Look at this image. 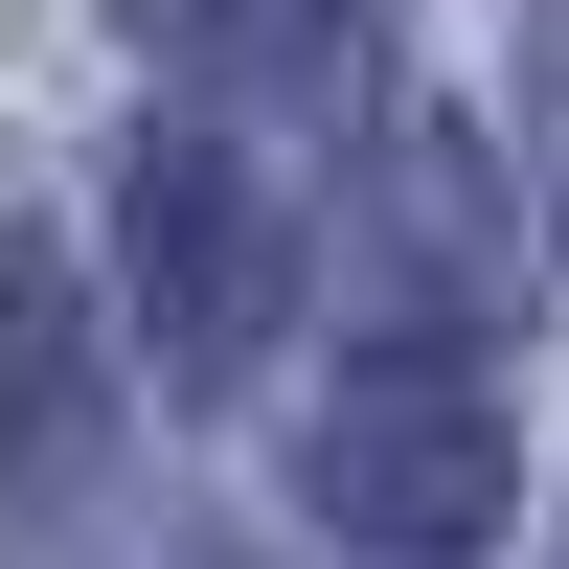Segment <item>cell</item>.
Here are the masks:
<instances>
[{
  "label": "cell",
  "instance_id": "obj_2",
  "mask_svg": "<svg viewBox=\"0 0 569 569\" xmlns=\"http://www.w3.org/2000/svg\"><path fill=\"white\" fill-rule=\"evenodd\" d=\"M114 251H137V342H160V388L182 410H228L273 365V297H297V251H273V182L228 160L206 114H160L114 160Z\"/></svg>",
  "mask_w": 569,
  "mask_h": 569
},
{
  "label": "cell",
  "instance_id": "obj_1",
  "mask_svg": "<svg viewBox=\"0 0 569 569\" xmlns=\"http://www.w3.org/2000/svg\"><path fill=\"white\" fill-rule=\"evenodd\" d=\"M297 501L342 547H388V569H456V547H501V501H525V433H501V388L456 342H410V365H342V388H319Z\"/></svg>",
  "mask_w": 569,
  "mask_h": 569
},
{
  "label": "cell",
  "instance_id": "obj_3",
  "mask_svg": "<svg viewBox=\"0 0 569 569\" xmlns=\"http://www.w3.org/2000/svg\"><path fill=\"white\" fill-rule=\"evenodd\" d=\"M114 23L160 46L182 91H319V114L388 69V23H365V0H114Z\"/></svg>",
  "mask_w": 569,
  "mask_h": 569
},
{
  "label": "cell",
  "instance_id": "obj_4",
  "mask_svg": "<svg viewBox=\"0 0 569 569\" xmlns=\"http://www.w3.org/2000/svg\"><path fill=\"white\" fill-rule=\"evenodd\" d=\"M69 410H91V273L46 251V228H0V479H23Z\"/></svg>",
  "mask_w": 569,
  "mask_h": 569
},
{
  "label": "cell",
  "instance_id": "obj_5",
  "mask_svg": "<svg viewBox=\"0 0 569 569\" xmlns=\"http://www.w3.org/2000/svg\"><path fill=\"white\" fill-rule=\"evenodd\" d=\"M547 206H569V0H547Z\"/></svg>",
  "mask_w": 569,
  "mask_h": 569
}]
</instances>
